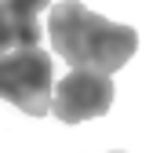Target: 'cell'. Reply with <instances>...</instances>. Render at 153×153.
<instances>
[{
    "label": "cell",
    "instance_id": "6da1fadb",
    "mask_svg": "<svg viewBox=\"0 0 153 153\" xmlns=\"http://www.w3.org/2000/svg\"><path fill=\"white\" fill-rule=\"evenodd\" d=\"M48 40H51V51L66 59L73 69H91L106 76L128 66L131 55L139 51V33L131 26L109 22V18L88 11L80 0H62L51 7Z\"/></svg>",
    "mask_w": 153,
    "mask_h": 153
},
{
    "label": "cell",
    "instance_id": "7a4b0ae2",
    "mask_svg": "<svg viewBox=\"0 0 153 153\" xmlns=\"http://www.w3.org/2000/svg\"><path fill=\"white\" fill-rule=\"evenodd\" d=\"M55 66L44 48H22L0 59V99L18 106L29 117H44L51 109Z\"/></svg>",
    "mask_w": 153,
    "mask_h": 153
},
{
    "label": "cell",
    "instance_id": "3957f363",
    "mask_svg": "<svg viewBox=\"0 0 153 153\" xmlns=\"http://www.w3.org/2000/svg\"><path fill=\"white\" fill-rule=\"evenodd\" d=\"M113 76L106 73H91V69H73L66 73L51 91V113L62 124H80L91 117H102L113 106Z\"/></svg>",
    "mask_w": 153,
    "mask_h": 153
},
{
    "label": "cell",
    "instance_id": "277c9868",
    "mask_svg": "<svg viewBox=\"0 0 153 153\" xmlns=\"http://www.w3.org/2000/svg\"><path fill=\"white\" fill-rule=\"evenodd\" d=\"M51 0H0L7 22L18 36L22 48H40V36H44V26H40V15L48 11Z\"/></svg>",
    "mask_w": 153,
    "mask_h": 153
},
{
    "label": "cell",
    "instance_id": "5b68a950",
    "mask_svg": "<svg viewBox=\"0 0 153 153\" xmlns=\"http://www.w3.org/2000/svg\"><path fill=\"white\" fill-rule=\"evenodd\" d=\"M11 51H22V44H18V36H15V29L7 22V15H4V7H0V59L11 55Z\"/></svg>",
    "mask_w": 153,
    "mask_h": 153
},
{
    "label": "cell",
    "instance_id": "8992f818",
    "mask_svg": "<svg viewBox=\"0 0 153 153\" xmlns=\"http://www.w3.org/2000/svg\"><path fill=\"white\" fill-rule=\"evenodd\" d=\"M113 153H120V149H113Z\"/></svg>",
    "mask_w": 153,
    "mask_h": 153
}]
</instances>
